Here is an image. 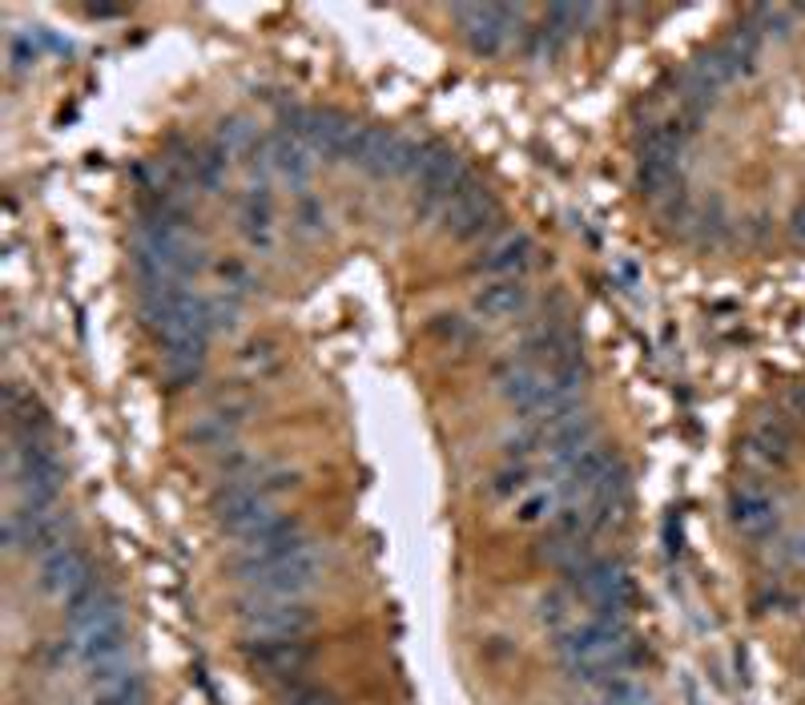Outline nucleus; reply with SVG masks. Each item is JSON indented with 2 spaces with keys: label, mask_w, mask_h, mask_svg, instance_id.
Listing matches in <instances>:
<instances>
[{
  "label": "nucleus",
  "mask_w": 805,
  "mask_h": 705,
  "mask_svg": "<svg viewBox=\"0 0 805 705\" xmlns=\"http://www.w3.org/2000/svg\"><path fill=\"white\" fill-rule=\"evenodd\" d=\"M729 520H733V528H741L745 537H765V532L778 528V504H773L769 492L745 484L733 492V500H729Z\"/></svg>",
  "instance_id": "6e6552de"
},
{
  "label": "nucleus",
  "mask_w": 805,
  "mask_h": 705,
  "mask_svg": "<svg viewBox=\"0 0 805 705\" xmlns=\"http://www.w3.org/2000/svg\"><path fill=\"white\" fill-rule=\"evenodd\" d=\"M564 492H568L564 484H559V488H536L532 496H528V500H524V504L516 508V512H519V520H524V525H536L540 516H548V512L556 508V496H564Z\"/></svg>",
  "instance_id": "dca6fc26"
},
{
  "label": "nucleus",
  "mask_w": 805,
  "mask_h": 705,
  "mask_svg": "<svg viewBox=\"0 0 805 705\" xmlns=\"http://www.w3.org/2000/svg\"><path fill=\"white\" fill-rule=\"evenodd\" d=\"M294 705H335L330 697H323V693H299L294 697Z\"/></svg>",
  "instance_id": "5701e85b"
},
{
  "label": "nucleus",
  "mask_w": 805,
  "mask_h": 705,
  "mask_svg": "<svg viewBox=\"0 0 805 705\" xmlns=\"http://www.w3.org/2000/svg\"><path fill=\"white\" fill-rule=\"evenodd\" d=\"M318 568H323V549H318L314 540L302 537L299 544L282 556V561L254 568V572H247L242 581L262 596H287V601H299L306 589H314Z\"/></svg>",
  "instance_id": "f257e3e1"
},
{
  "label": "nucleus",
  "mask_w": 805,
  "mask_h": 705,
  "mask_svg": "<svg viewBox=\"0 0 805 705\" xmlns=\"http://www.w3.org/2000/svg\"><path fill=\"white\" fill-rule=\"evenodd\" d=\"M33 61H37L33 37H25V33H13V37H9V70L21 73V70H28Z\"/></svg>",
  "instance_id": "a211bd4d"
},
{
  "label": "nucleus",
  "mask_w": 805,
  "mask_h": 705,
  "mask_svg": "<svg viewBox=\"0 0 805 705\" xmlns=\"http://www.w3.org/2000/svg\"><path fill=\"white\" fill-rule=\"evenodd\" d=\"M532 238L528 235H504V238H495V242H488V250L479 254V270L483 275H492V278H516L528 270V263H532Z\"/></svg>",
  "instance_id": "1a4fd4ad"
},
{
  "label": "nucleus",
  "mask_w": 805,
  "mask_h": 705,
  "mask_svg": "<svg viewBox=\"0 0 805 705\" xmlns=\"http://www.w3.org/2000/svg\"><path fill=\"white\" fill-rule=\"evenodd\" d=\"M294 222H299L302 230H318L323 226V202L318 198H311V194H299V206H294Z\"/></svg>",
  "instance_id": "6ab92c4d"
},
{
  "label": "nucleus",
  "mask_w": 805,
  "mask_h": 705,
  "mask_svg": "<svg viewBox=\"0 0 805 705\" xmlns=\"http://www.w3.org/2000/svg\"><path fill=\"white\" fill-rule=\"evenodd\" d=\"M436 331L443 335V339H464L467 335V323L460 315H443V323H436Z\"/></svg>",
  "instance_id": "412c9836"
},
{
  "label": "nucleus",
  "mask_w": 805,
  "mask_h": 705,
  "mask_svg": "<svg viewBox=\"0 0 805 705\" xmlns=\"http://www.w3.org/2000/svg\"><path fill=\"white\" fill-rule=\"evenodd\" d=\"M596 693H601V705H649V690L632 673L604 681V685H596Z\"/></svg>",
  "instance_id": "2eb2a0df"
},
{
  "label": "nucleus",
  "mask_w": 805,
  "mask_h": 705,
  "mask_svg": "<svg viewBox=\"0 0 805 705\" xmlns=\"http://www.w3.org/2000/svg\"><path fill=\"white\" fill-rule=\"evenodd\" d=\"M471 306H476V315H483V318H512L528 306V291L519 287V278H492L488 287H479L476 291Z\"/></svg>",
  "instance_id": "9b49d317"
},
{
  "label": "nucleus",
  "mask_w": 805,
  "mask_h": 705,
  "mask_svg": "<svg viewBox=\"0 0 805 705\" xmlns=\"http://www.w3.org/2000/svg\"><path fill=\"white\" fill-rule=\"evenodd\" d=\"M540 621H544L548 629H556V633L573 629V601H568V593L544 596V601H540Z\"/></svg>",
  "instance_id": "f3484780"
},
{
  "label": "nucleus",
  "mask_w": 805,
  "mask_h": 705,
  "mask_svg": "<svg viewBox=\"0 0 805 705\" xmlns=\"http://www.w3.org/2000/svg\"><path fill=\"white\" fill-rule=\"evenodd\" d=\"M311 625V608L287 596H262L254 593L242 601V629L250 641H299Z\"/></svg>",
  "instance_id": "7ed1b4c3"
},
{
  "label": "nucleus",
  "mask_w": 805,
  "mask_h": 705,
  "mask_svg": "<svg viewBox=\"0 0 805 705\" xmlns=\"http://www.w3.org/2000/svg\"><path fill=\"white\" fill-rule=\"evenodd\" d=\"M790 235L797 247H805V206L793 210V222H790Z\"/></svg>",
  "instance_id": "4be33fe9"
},
{
  "label": "nucleus",
  "mask_w": 805,
  "mask_h": 705,
  "mask_svg": "<svg viewBox=\"0 0 805 705\" xmlns=\"http://www.w3.org/2000/svg\"><path fill=\"white\" fill-rule=\"evenodd\" d=\"M455 21L464 25L467 45L483 56H495L512 41V33L524 25V9H504V4H460Z\"/></svg>",
  "instance_id": "20e7f679"
},
{
  "label": "nucleus",
  "mask_w": 805,
  "mask_h": 705,
  "mask_svg": "<svg viewBox=\"0 0 805 705\" xmlns=\"http://www.w3.org/2000/svg\"><path fill=\"white\" fill-rule=\"evenodd\" d=\"M311 166H314L311 150H306L294 134H282V129L271 134V138L254 150V169H278V174L290 178L294 186H302V181L311 178Z\"/></svg>",
  "instance_id": "0eeeda50"
},
{
  "label": "nucleus",
  "mask_w": 805,
  "mask_h": 705,
  "mask_svg": "<svg viewBox=\"0 0 805 705\" xmlns=\"http://www.w3.org/2000/svg\"><path fill=\"white\" fill-rule=\"evenodd\" d=\"M214 146H218L226 158H238V153H254L262 141H254V125L247 117H222L218 134H214Z\"/></svg>",
  "instance_id": "4468645a"
},
{
  "label": "nucleus",
  "mask_w": 805,
  "mask_h": 705,
  "mask_svg": "<svg viewBox=\"0 0 805 705\" xmlns=\"http://www.w3.org/2000/svg\"><path fill=\"white\" fill-rule=\"evenodd\" d=\"M790 403H793V407H797V412H805V388H797V391H793V395H790Z\"/></svg>",
  "instance_id": "b1692460"
},
{
  "label": "nucleus",
  "mask_w": 805,
  "mask_h": 705,
  "mask_svg": "<svg viewBox=\"0 0 805 705\" xmlns=\"http://www.w3.org/2000/svg\"><path fill=\"white\" fill-rule=\"evenodd\" d=\"M205 351H193V347H165L162 351V372L174 388H190L193 379L202 375Z\"/></svg>",
  "instance_id": "ddd939ff"
},
{
  "label": "nucleus",
  "mask_w": 805,
  "mask_h": 705,
  "mask_svg": "<svg viewBox=\"0 0 805 705\" xmlns=\"http://www.w3.org/2000/svg\"><path fill=\"white\" fill-rule=\"evenodd\" d=\"M93 584V568H89V556L77 549V544H65L61 553L45 556L41 561V589L45 593L61 596V601H73V596Z\"/></svg>",
  "instance_id": "423d86ee"
},
{
  "label": "nucleus",
  "mask_w": 805,
  "mask_h": 705,
  "mask_svg": "<svg viewBox=\"0 0 805 705\" xmlns=\"http://www.w3.org/2000/svg\"><path fill=\"white\" fill-rule=\"evenodd\" d=\"M439 222L451 230V238H460V242H476V238H483L495 222H500V206H495V198L488 194L476 178H471L460 194L451 198L448 210L439 214Z\"/></svg>",
  "instance_id": "39448f33"
},
{
  "label": "nucleus",
  "mask_w": 805,
  "mask_h": 705,
  "mask_svg": "<svg viewBox=\"0 0 805 705\" xmlns=\"http://www.w3.org/2000/svg\"><path fill=\"white\" fill-rule=\"evenodd\" d=\"M254 665L266 673H299L306 665V645L302 641H254Z\"/></svg>",
  "instance_id": "f8f14e48"
},
{
  "label": "nucleus",
  "mask_w": 805,
  "mask_h": 705,
  "mask_svg": "<svg viewBox=\"0 0 805 705\" xmlns=\"http://www.w3.org/2000/svg\"><path fill=\"white\" fill-rule=\"evenodd\" d=\"M573 589L596 608V617H608V621H625L628 605H632V577L620 561H608V556H592L573 577Z\"/></svg>",
  "instance_id": "f03ea898"
},
{
  "label": "nucleus",
  "mask_w": 805,
  "mask_h": 705,
  "mask_svg": "<svg viewBox=\"0 0 805 705\" xmlns=\"http://www.w3.org/2000/svg\"><path fill=\"white\" fill-rule=\"evenodd\" d=\"M238 222H242V235L254 250H274V198L266 186H254L247 190L242 206H238Z\"/></svg>",
  "instance_id": "9d476101"
},
{
  "label": "nucleus",
  "mask_w": 805,
  "mask_h": 705,
  "mask_svg": "<svg viewBox=\"0 0 805 705\" xmlns=\"http://www.w3.org/2000/svg\"><path fill=\"white\" fill-rule=\"evenodd\" d=\"M524 480H528V471H524V468L500 471V476L492 480V496H507V492H519V488H524Z\"/></svg>",
  "instance_id": "aec40b11"
}]
</instances>
